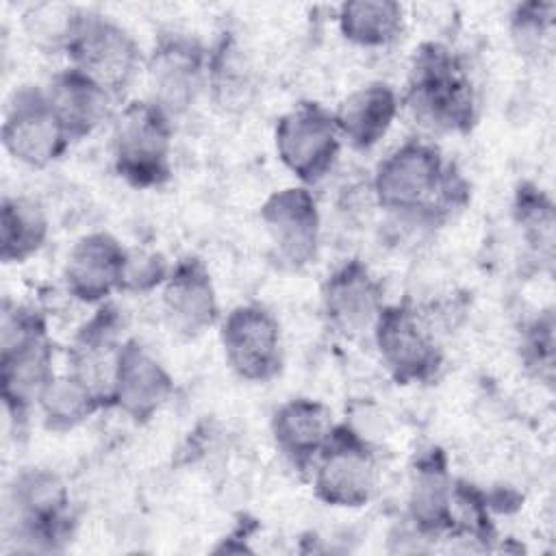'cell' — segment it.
I'll return each instance as SVG.
<instances>
[{
    "label": "cell",
    "mask_w": 556,
    "mask_h": 556,
    "mask_svg": "<svg viewBox=\"0 0 556 556\" xmlns=\"http://www.w3.org/2000/svg\"><path fill=\"white\" fill-rule=\"evenodd\" d=\"M371 195L397 219L434 226L467 202L469 187L432 141L415 137L376 165Z\"/></svg>",
    "instance_id": "1"
},
{
    "label": "cell",
    "mask_w": 556,
    "mask_h": 556,
    "mask_svg": "<svg viewBox=\"0 0 556 556\" xmlns=\"http://www.w3.org/2000/svg\"><path fill=\"white\" fill-rule=\"evenodd\" d=\"M410 117L434 135H465L478 119V98L465 61L441 41L415 48L400 98Z\"/></svg>",
    "instance_id": "2"
},
{
    "label": "cell",
    "mask_w": 556,
    "mask_h": 556,
    "mask_svg": "<svg viewBox=\"0 0 556 556\" xmlns=\"http://www.w3.org/2000/svg\"><path fill=\"white\" fill-rule=\"evenodd\" d=\"M56 376L54 343L46 317L26 304L2 302L0 319V389L2 404L22 430L46 387Z\"/></svg>",
    "instance_id": "3"
},
{
    "label": "cell",
    "mask_w": 556,
    "mask_h": 556,
    "mask_svg": "<svg viewBox=\"0 0 556 556\" xmlns=\"http://www.w3.org/2000/svg\"><path fill=\"white\" fill-rule=\"evenodd\" d=\"M174 119L150 98L128 100L111 124V163L132 189H159L172 178Z\"/></svg>",
    "instance_id": "4"
},
{
    "label": "cell",
    "mask_w": 556,
    "mask_h": 556,
    "mask_svg": "<svg viewBox=\"0 0 556 556\" xmlns=\"http://www.w3.org/2000/svg\"><path fill=\"white\" fill-rule=\"evenodd\" d=\"M308 476L315 497L326 506L363 508L378 491V456L356 428L334 424Z\"/></svg>",
    "instance_id": "5"
},
{
    "label": "cell",
    "mask_w": 556,
    "mask_h": 556,
    "mask_svg": "<svg viewBox=\"0 0 556 556\" xmlns=\"http://www.w3.org/2000/svg\"><path fill=\"white\" fill-rule=\"evenodd\" d=\"M371 341L387 374L397 384H426L443 367V348L426 315L410 302L387 304Z\"/></svg>",
    "instance_id": "6"
},
{
    "label": "cell",
    "mask_w": 556,
    "mask_h": 556,
    "mask_svg": "<svg viewBox=\"0 0 556 556\" xmlns=\"http://www.w3.org/2000/svg\"><path fill=\"white\" fill-rule=\"evenodd\" d=\"M274 148L278 161L300 185L321 182L337 165L343 141L330 109L302 100L276 119Z\"/></svg>",
    "instance_id": "7"
},
{
    "label": "cell",
    "mask_w": 556,
    "mask_h": 556,
    "mask_svg": "<svg viewBox=\"0 0 556 556\" xmlns=\"http://www.w3.org/2000/svg\"><path fill=\"white\" fill-rule=\"evenodd\" d=\"M65 56L70 67L104 87L115 100L126 93L146 63L139 43L122 24L91 11H83Z\"/></svg>",
    "instance_id": "8"
},
{
    "label": "cell",
    "mask_w": 556,
    "mask_h": 556,
    "mask_svg": "<svg viewBox=\"0 0 556 556\" xmlns=\"http://www.w3.org/2000/svg\"><path fill=\"white\" fill-rule=\"evenodd\" d=\"M143 67L148 98L172 119L185 115L208 85V50L187 33H161Z\"/></svg>",
    "instance_id": "9"
},
{
    "label": "cell",
    "mask_w": 556,
    "mask_h": 556,
    "mask_svg": "<svg viewBox=\"0 0 556 556\" xmlns=\"http://www.w3.org/2000/svg\"><path fill=\"white\" fill-rule=\"evenodd\" d=\"M219 343L232 374L265 384L282 371V332L274 313L248 302L230 308L219 321Z\"/></svg>",
    "instance_id": "10"
},
{
    "label": "cell",
    "mask_w": 556,
    "mask_h": 556,
    "mask_svg": "<svg viewBox=\"0 0 556 556\" xmlns=\"http://www.w3.org/2000/svg\"><path fill=\"white\" fill-rule=\"evenodd\" d=\"M9 506L17 536L37 549H56L72 534L70 493L54 471L41 467L20 471L9 486Z\"/></svg>",
    "instance_id": "11"
},
{
    "label": "cell",
    "mask_w": 556,
    "mask_h": 556,
    "mask_svg": "<svg viewBox=\"0 0 556 556\" xmlns=\"http://www.w3.org/2000/svg\"><path fill=\"white\" fill-rule=\"evenodd\" d=\"M0 139L17 163L35 169L59 161L72 146L46 89L37 85H22L11 93Z\"/></svg>",
    "instance_id": "12"
},
{
    "label": "cell",
    "mask_w": 556,
    "mask_h": 556,
    "mask_svg": "<svg viewBox=\"0 0 556 556\" xmlns=\"http://www.w3.org/2000/svg\"><path fill=\"white\" fill-rule=\"evenodd\" d=\"M384 306V287L361 258L343 261L321 285L326 324L345 339H371Z\"/></svg>",
    "instance_id": "13"
},
{
    "label": "cell",
    "mask_w": 556,
    "mask_h": 556,
    "mask_svg": "<svg viewBox=\"0 0 556 556\" xmlns=\"http://www.w3.org/2000/svg\"><path fill=\"white\" fill-rule=\"evenodd\" d=\"M261 222L285 265L302 269L315 261L321 241V215L308 187L298 185L269 193L261 206Z\"/></svg>",
    "instance_id": "14"
},
{
    "label": "cell",
    "mask_w": 556,
    "mask_h": 556,
    "mask_svg": "<svg viewBox=\"0 0 556 556\" xmlns=\"http://www.w3.org/2000/svg\"><path fill=\"white\" fill-rule=\"evenodd\" d=\"M124 317L119 308L109 300L96 306L93 315L78 326L67 345V369L85 387H89L104 408H111L113 378L119 361V352L126 339H122Z\"/></svg>",
    "instance_id": "15"
},
{
    "label": "cell",
    "mask_w": 556,
    "mask_h": 556,
    "mask_svg": "<svg viewBox=\"0 0 556 556\" xmlns=\"http://www.w3.org/2000/svg\"><path fill=\"white\" fill-rule=\"evenodd\" d=\"M126 245L111 232L93 230L74 241L65 256L63 282L67 293L89 306H100L122 293Z\"/></svg>",
    "instance_id": "16"
},
{
    "label": "cell",
    "mask_w": 556,
    "mask_h": 556,
    "mask_svg": "<svg viewBox=\"0 0 556 556\" xmlns=\"http://www.w3.org/2000/svg\"><path fill=\"white\" fill-rule=\"evenodd\" d=\"M161 311L167 328L193 339L219 321L217 291L208 267L198 256L176 261L161 287Z\"/></svg>",
    "instance_id": "17"
},
{
    "label": "cell",
    "mask_w": 556,
    "mask_h": 556,
    "mask_svg": "<svg viewBox=\"0 0 556 556\" xmlns=\"http://www.w3.org/2000/svg\"><path fill=\"white\" fill-rule=\"evenodd\" d=\"M172 393L174 378L165 365L139 339H126L113 378L111 408L135 424H146L167 404Z\"/></svg>",
    "instance_id": "18"
},
{
    "label": "cell",
    "mask_w": 556,
    "mask_h": 556,
    "mask_svg": "<svg viewBox=\"0 0 556 556\" xmlns=\"http://www.w3.org/2000/svg\"><path fill=\"white\" fill-rule=\"evenodd\" d=\"M332 428V410L313 397H291L282 402L269 421L276 450L302 478L311 473Z\"/></svg>",
    "instance_id": "19"
},
{
    "label": "cell",
    "mask_w": 556,
    "mask_h": 556,
    "mask_svg": "<svg viewBox=\"0 0 556 556\" xmlns=\"http://www.w3.org/2000/svg\"><path fill=\"white\" fill-rule=\"evenodd\" d=\"M43 89L72 143L93 135L115 115V98L70 65L56 72Z\"/></svg>",
    "instance_id": "20"
},
{
    "label": "cell",
    "mask_w": 556,
    "mask_h": 556,
    "mask_svg": "<svg viewBox=\"0 0 556 556\" xmlns=\"http://www.w3.org/2000/svg\"><path fill=\"white\" fill-rule=\"evenodd\" d=\"M397 91L380 80L350 91L332 111L341 141L356 152L376 148L391 130L400 113Z\"/></svg>",
    "instance_id": "21"
},
{
    "label": "cell",
    "mask_w": 556,
    "mask_h": 556,
    "mask_svg": "<svg viewBox=\"0 0 556 556\" xmlns=\"http://www.w3.org/2000/svg\"><path fill=\"white\" fill-rule=\"evenodd\" d=\"M454 482L443 450L430 447L415 460L406 500L408 521L415 532L421 536L447 534Z\"/></svg>",
    "instance_id": "22"
},
{
    "label": "cell",
    "mask_w": 556,
    "mask_h": 556,
    "mask_svg": "<svg viewBox=\"0 0 556 556\" xmlns=\"http://www.w3.org/2000/svg\"><path fill=\"white\" fill-rule=\"evenodd\" d=\"M404 7L393 0H352L337 9V28L358 48H387L404 33Z\"/></svg>",
    "instance_id": "23"
},
{
    "label": "cell",
    "mask_w": 556,
    "mask_h": 556,
    "mask_svg": "<svg viewBox=\"0 0 556 556\" xmlns=\"http://www.w3.org/2000/svg\"><path fill=\"white\" fill-rule=\"evenodd\" d=\"M48 217L41 204L26 195H4L0 204V258L26 263L48 241Z\"/></svg>",
    "instance_id": "24"
},
{
    "label": "cell",
    "mask_w": 556,
    "mask_h": 556,
    "mask_svg": "<svg viewBox=\"0 0 556 556\" xmlns=\"http://www.w3.org/2000/svg\"><path fill=\"white\" fill-rule=\"evenodd\" d=\"M102 408L100 397L70 371L56 374L37 402L41 424L50 432H70Z\"/></svg>",
    "instance_id": "25"
},
{
    "label": "cell",
    "mask_w": 556,
    "mask_h": 556,
    "mask_svg": "<svg viewBox=\"0 0 556 556\" xmlns=\"http://www.w3.org/2000/svg\"><path fill=\"white\" fill-rule=\"evenodd\" d=\"M213 100L222 109H243L252 96V67L235 35L224 33L208 50V85Z\"/></svg>",
    "instance_id": "26"
},
{
    "label": "cell",
    "mask_w": 556,
    "mask_h": 556,
    "mask_svg": "<svg viewBox=\"0 0 556 556\" xmlns=\"http://www.w3.org/2000/svg\"><path fill=\"white\" fill-rule=\"evenodd\" d=\"M83 9L65 2H35L22 13V30L28 43L43 54L67 52Z\"/></svg>",
    "instance_id": "27"
},
{
    "label": "cell",
    "mask_w": 556,
    "mask_h": 556,
    "mask_svg": "<svg viewBox=\"0 0 556 556\" xmlns=\"http://www.w3.org/2000/svg\"><path fill=\"white\" fill-rule=\"evenodd\" d=\"M515 222L521 228L526 243L539 252V256L552 258L554 252V226L556 213L552 198L534 182H521L513 202Z\"/></svg>",
    "instance_id": "28"
},
{
    "label": "cell",
    "mask_w": 556,
    "mask_h": 556,
    "mask_svg": "<svg viewBox=\"0 0 556 556\" xmlns=\"http://www.w3.org/2000/svg\"><path fill=\"white\" fill-rule=\"evenodd\" d=\"M447 534L469 536L480 543H489L495 536V528L489 515L486 495L473 484L456 480L450 506V528Z\"/></svg>",
    "instance_id": "29"
},
{
    "label": "cell",
    "mask_w": 556,
    "mask_h": 556,
    "mask_svg": "<svg viewBox=\"0 0 556 556\" xmlns=\"http://www.w3.org/2000/svg\"><path fill=\"white\" fill-rule=\"evenodd\" d=\"M554 11V2H523L515 7L510 13V39L519 54L539 56L545 50L552 37Z\"/></svg>",
    "instance_id": "30"
},
{
    "label": "cell",
    "mask_w": 556,
    "mask_h": 556,
    "mask_svg": "<svg viewBox=\"0 0 556 556\" xmlns=\"http://www.w3.org/2000/svg\"><path fill=\"white\" fill-rule=\"evenodd\" d=\"M169 269H172V265L161 252L128 248L126 263H124L122 291L124 293H148V291L161 289Z\"/></svg>",
    "instance_id": "31"
},
{
    "label": "cell",
    "mask_w": 556,
    "mask_h": 556,
    "mask_svg": "<svg viewBox=\"0 0 556 556\" xmlns=\"http://www.w3.org/2000/svg\"><path fill=\"white\" fill-rule=\"evenodd\" d=\"M521 358L539 378L552 380L554 371V315L545 311L523 332Z\"/></svg>",
    "instance_id": "32"
}]
</instances>
